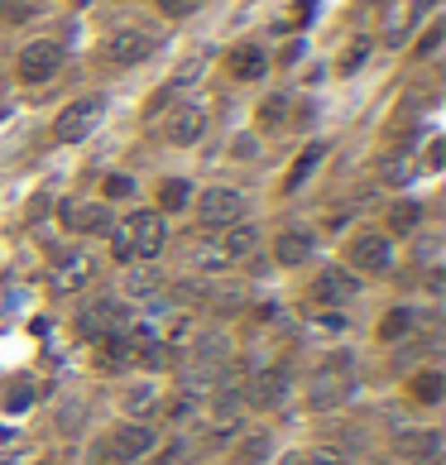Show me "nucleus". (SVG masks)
<instances>
[{"label":"nucleus","mask_w":446,"mask_h":465,"mask_svg":"<svg viewBox=\"0 0 446 465\" xmlns=\"http://www.w3.org/2000/svg\"><path fill=\"white\" fill-rule=\"evenodd\" d=\"M101 120V101L96 96H82V101H73L58 116V125H53V135L63 139V145H77V139H87L92 135V125Z\"/></svg>","instance_id":"20e7f679"},{"label":"nucleus","mask_w":446,"mask_h":465,"mask_svg":"<svg viewBox=\"0 0 446 465\" xmlns=\"http://www.w3.org/2000/svg\"><path fill=\"white\" fill-rule=\"evenodd\" d=\"M312 250H317L312 231L293 225V231H284V235H278V245H274V259L284 264V269H293V264H308V259H312Z\"/></svg>","instance_id":"ddd939ff"},{"label":"nucleus","mask_w":446,"mask_h":465,"mask_svg":"<svg viewBox=\"0 0 446 465\" xmlns=\"http://www.w3.org/2000/svg\"><path fill=\"white\" fill-rule=\"evenodd\" d=\"M202 0H159V10L163 15H173V20H183V15H192V10H197Z\"/></svg>","instance_id":"7c9ffc66"},{"label":"nucleus","mask_w":446,"mask_h":465,"mask_svg":"<svg viewBox=\"0 0 446 465\" xmlns=\"http://www.w3.org/2000/svg\"><path fill=\"white\" fill-rule=\"evenodd\" d=\"M417 221H423V206H417V202H398L394 211H389V225H394V235L417 231Z\"/></svg>","instance_id":"5701e85b"},{"label":"nucleus","mask_w":446,"mask_h":465,"mask_svg":"<svg viewBox=\"0 0 446 465\" xmlns=\"http://www.w3.org/2000/svg\"><path fill=\"white\" fill-rule=\"evenodd\" d=\"M188 202H192V182H183V178H169V182L159 188V206H163V211H183Z\"/></svg>","instance_id":"412c9836"},{"label":"nucleus","mask_w":446,"mask_h":465,"mask_svg":"<svg viewBox=\"0 0 446 465\" xmlns=\"http://www.w3.org/2000/svg\"><path fill=\"white\" fill-rule=\"evenodd\" d=\"M92 465H125V461L116 456V446H110V436H106V442H96V446H92Z\"/></svg>","instance_id":"c756f323"},{"label":"nucleus","mask_w":446,"mask_h":465,"mask_svg":"<svg viewBox=\"0 0 446 465\" xmlns=\"http://www.w3.org/2000/svg\"><path fill=\"white\" fill-rule=\"evenodd\" d=\"M183 456H188V442L178 436V442L163 446V456H154V465H173V461H183Z\"/></svg>","instance_id":"473e14b6"},{"label":"nucleus","mask_w":446,"mask_h":465,"mask_svg":"<svg viewBox=\"0 0 446 465\" xmlns=\"http://www.w3.org/2000/svg\"><path fill=\"white\" fill-rule=\"evenodd\" d=\"M77 331L87 341H106V336H120L125 331V307L120 303H92L87 312L77 317Z\"/></svg>","instance_id":"39448f33"},{"label":"nucleus","mask_w":446,"mask_h":465,"mask_svg":"<svg viewBox=\"0 0 446 465\" xmlns=\"http://www.w3.org/2000/svg\"><path fill=\"white\" fill-rule=\"evenodd\" d=\"M92 274H96V259L77 250V255L58 259V269H53V288H58V293H77V288L92 284Z\"/></svg>","instance_id":"f8f14e48"},{"label":"nucleus","mask_w":446,"mask_h":465,"mask_svg":"<svg viewBox=\"0 0 446 465\" xmlns=\"http://www.w3.org/2000/svg\"><path fill=\"white\" fill-rule=\"evenodd\" d=\"M110 446H116V456L130 465V461H139V456L154 451V427H149V422H125V427L110 436Z\"/></svg>","instance_id":"9b49d317"},{"label":"nucleus","mask_w":446,"mask_h":465,"mask_svg":"<svg viewBox=\"0 0 446 465\" xmlns=\"http://www.w3.org/2000/svg\"><path fill=\"white\" fill-rule=\"evenodd\" d=\"M284 116H288V101H284V96H274V101H264V125H284Z\"/></svg>","instance_id":"2f4dec72"},{"label":"nucleus","mask_w":446,"mask_h":465,"mask_svg":"<svg viewBox=\"0 0 446 465\" xmlns=\"http://www.w3.org/2000/svg\"><path fill=\"white\" fill-rule=\"evenodd\" d=\"M264 67H269V58L255 48V44H240V48H231V73L240 77V82H259L264 77Z\"/></svg>","instance_id":"f3484780"},{"label":"nucleus","mask_w":446,"mask_h":465,"mask_svg":"<svg viewBox=\"0 0 446 465\" xmlns=\"http://www.w3.org/2000/svg\"><path fill=\"white\" fill-rule=\"evenodd\" d=\"M96 360H101L106 370H125V364H130V346H125V336H106V341H96Z\"/></svg>","instance_id":"aec40b11"},{"label":"nucleus","mask_w":446,"mask_h":465,"mask_svg":"<svg viewBox=\"0 0 446 465\" xmlns=\"http://www.w3.org/2000/svg\"><path fill=\"white\" fill-rule=\"evenodd\" d=\"M317 163H322V145L302 149V159H298V163L288 168V182H284V188H288V192H293V188H302V182H308V173H312Z\"/></svg>","instance_id":"4be33fe9"},{"label":"nucleus","mask_w":446,"mask_h":465,"mask_svg":"<svg viewBox=\"0 0 446 465\" xmlns=\"http://www.w3.org/2000/svg\"><path fill=\"white\" fill-rule=\"evenodd\" d=\"M159 39L149 34V30H116L106 39V58L110 63H144L149 53H154Z\"/></svg>","instance_id":"0eeeda50"},{"label":"nucleus","mask_w":446,"mask_h":465,"mask_svg":"<svg viewBox=\"0 0 446 465\" xmlns=\"http://www.w3.org/2000/svg\"><path fill=\"white\" fill-rule=\"evenodd\" d=\"M216 250H221V259H226V264L255 259V255H259V225H245V221L226 225V235H221Z\"/></svg>","instance_id":"1a4fd4ad"},{"label":"nucleus","mask_w":446,"mask_h":465,"mask_svg":"<svg viewBox=\"0 0 446 465\" xmlns=\"http://www.w3.org/2000/svg\"><path fill=\"white\" fill-rule=\"evenodd\" d=\"M284 389H288L284 370H264V374H255V379L245 384V399H249V403H259V408H269V403L284 399Z\"/></svg>","instance_id":"2eb2a0df"},{"label":"nucleus","mask_w":446,"mask_h":465,"mask_svg":"<svg viewBox=\"0 0 446 465\" xmlns=\"http://www.w3.org/2000/svg\"><path fill=\"white\" fill-rule=\"evenodd\" d=\"M269 451H274L269 432H249L245 442L235 446V461H240V465H264V461H269Z\"/></svg>","instance_id":"6ab92c4d"},{"label":"nucleus","mask_w":446,"mask_h":465,"mask_svg":"<svg viewBox=\"0 0 446 465\" xmlns=\"http://www.w3.org/2000/svg\"><path fill=\"white\" fill-rule=\"evenodd\" d=\"M58 216H63L67 231H77V235H110V211H106L101 202H87V197H73V202H63Z\"/></svg>","instance_id":"7ed1b4c3"},{"label":"nucleus","mask_w":446,"mask_h":465,"mask_svg":"<svg viewBox=\"0 0 446 465\" xmlns=\"http://www.w3.org/2000/svg\"><path fill=\"white\" fill-rule=\"evenodd\" d=\"M197 211H202V225H235V221H245V192H235V188H206L202 192V202H197Z\"/></svg>","instance_id":"f03ea898"},{"label":"nucleus","mask_w":446,"mask_h":465,"mask_svg":"<svg viewBox=\"0 0 446 465\" xmlns=\"http://www.w3.org/2000/svg\"><path fill=\"white\" fill-rule=\"evenodd\" d=\"M308 465H351V456H345L341 446H317L308 456Z\"/></svg>","instance_id":"bb28decb"},{"label":"nucleus","mask_w":446,"mask_h":465,"mask_svg":"<svg viewBox=\"0 0 446 465\" xmlns=\"http://www.w3.org/2000/svg\"><path fill=\"white\" fill-rule=\"evenodd\" d=\"M130 192H135V182H130V178H120V173H116V178H106V197H130Z\"/></svg>","instance_id":"72a5a7b5"},{"label":"nucleus","mask_w":446,"mask_h":465,"mask_svg":"<svg viewBox=\"0 0 446 465\" xmlns=\"http://www.w3.org/2000/svg\"><path fill=\"white\" fill-rule=\"evenodd\" d=\"M206 298H212L216 307H240L245 288H226V284H221V288H206Z\"/></svg>","instance_id":"c85d7f7f"},{"label":"nucleus","mask_w":446,"mask_h":465,"mask_svg":"<svg viewBox=\"0 0 446 465\" xmlns=\"http://www.w3.org/2000/svg\"><path fill=\"white\" fill-rule=\"evenodd\" d=\"M58 67H63V48L48 44V39H39V44H30L20 53V77L24 82H48Z\"/></svg>","instance_id":"6e6552de"},{"label":"nucleus","mask_w":446,"mask_h":465,"mask_svg":"<svg viewBox=\"0 0 446 465\" xmlns=\"http://www.w3.org/2000/svg\"><path fill=\"white\" fill-rule=\"evenodd\" d=\"M345 393H351V379H337V384H327V379H317L312 389V408H327V403H341Z\"/></svg>","instance_id":"b1692460"},{"label":"nucleus","mask_w":446,"mask_h":465,"mask_svg":"<svg viewBox=\"0 0 446 465\" xmlns=\"http://www.w3.org/2000/svg\"><path fill=\"white\" fill-rule=\"evenodd\" d=\"M235 427H240V399H235V393H221L216 408H212V422H206V432L221 442V436H231Z\"/></svg>","instance_id":"dca6fc26"},{"label":"nucleus","mask_w":446,"mask_h":465,"mask_svg":"<svg viewBox=\"0 0 446 465\" xmlns=\"http://www.w3.org/2000/svg\"><path fill=\"white\" fill-rule=\"evenodd\" d=\"M149 399H154V389H149V384H139V389L125 393V408H139V403H149Z\"/></svg>","instance_id":"f704fd0d"},{"label":"nucleus","mask_w":446,"mask_h":465,"mask_svg":"<svg viewBox=\"0 0 446 465\" xmlns=\"http://www.w3.org/2000/svg\"><path fill=\"white\" fill-rule=\"evenodd\" d=\"M192 346H197L202 364H221V360H226V336H197Z\"/></svg>","instance_id":"393cba45"},{"label":"nucleus","mask_w":446,"mask_h":465,"mask_svg":"<svg viewBox=\"0 0 446 465\" xmlns=\"http://www.w3.org/2000/svg\"><path fill=\"white\" fill-rule=\"evenodd\" d=\"M125 288H130V293H154L159 278L149 274V269H130V274H125Z\"/></svg>","instance_id":"cd10ccee"},{"label":"nucleus","mask_w":446,"mask_h":465,"mask_svg":"<svg viewBox=\"0 0 446 465\" xmlns=\"http://www.w3.org/2000/svg\"><path fill=\"white\" fill-rule=\"evenodd\" d=\"M355 288H360V278L351 274V269H327L322 278L312 284V303H322V307H331V303H351L355 298Z\"/></svg>","instance_id":"9d476101"},{"label":"nucleus","mask_w":446,"mask_h":465,"mask_svg":"<svg viewBox=\"0 0 446 465\" xmlns=\"http://www.w3.org/2000/svg\"><path fill=\"white\" fill-rule=\"evenodd\" d=\"M206 135V110L202 106H178L169 116V139L173 145H197Z\"/></svg>","instance_id":"4468645a"},{"label":"nucleus","mask_w":446,"mask_h":465,"mask_svg":"<svg viewBox=\"0 0 446 465\" xmlns=\"http://www.w3.org/2000/svg\"><path fill=\"white\" fill-rule=\"evenodd\" d=\"M403 327H408V312H394V317L384 321V341H389V336H398Z\"/></svg>","instance_id":"c9c22d12"},{"label":"nucleus","mask_w":446,"mask_h":465,"mask_svg":"<svg viewBox=\"0 0 446 465\" xmlns=\"http://www.w3.org/2000/svg\"><path fill=\"white\" fill-rule=\"evenodd\" d=\"M437 44H442V30H427V39H423V44H417V53H423V58H427V53L437 48Z\"/></svg>","instance_id":"e433bc0d"},{"label":"nucleus","mask_w":446,"mask_h":465,"mask_svg":"<svg viewBox=\"0 0 446 465\" xmlns=\"http://www.w3.org/2000/svg\"><path fill=\"white\" fill-rule=\"evenodd\" d=\"M413 399H423V403H437V399H442V374H437V370L417 374V379H413Z\"/></svg>","instance_id":"a878e982"},{"label":"nucleus","mask_w":446,"mask_h":465,"mask_svg":"<svg viewBox=\"0 0 446 465\" xmlns=\"http://www.w3.org/2000/svg\"><path fill=\"white\" fill-rule=\"evenodd\" d=\"M398 446H403V456H408V461H423V465L442 456V436L437 432H408Z\"/></svg>","instance_id":"a211bd4d"},{"label":"nucleus","mask_w":446,"mask_h":465,"mask_svg":"<svg viewBox=\"0 0 446 465\" xmlns=\"http://www.w3.org/2000/svg\"><path fill=\"white\" fill-rule=\"evenodd\" d=\"M351 264L355 269H370V274H384L389 264H394V245H389V235L380 231H365L351 241Z\"/></svg>","instance_id":"423d86ee"},{"label":"nucleus","mask_w":446,"mask_h":465,"mask_svg":"<svg viewBox=\"0 0 446 465\" xmlns=\"http://www.w3.org/2000/svg\"><path fill=\"white\" fill-rule=\"evenodd\" d=\"M110 241H116L120 259H154L163 245H169V225H163V211H135L120 225H110Z\"/></svg>","instance_id":"f257e3e1"}]
</instances>
